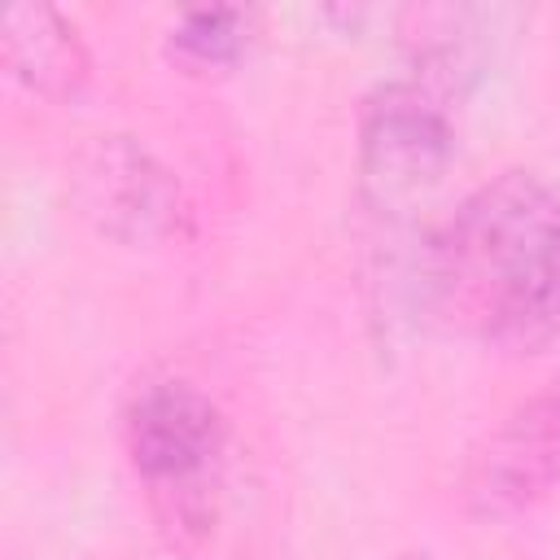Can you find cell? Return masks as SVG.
I'll return each mask as SVG.
<instances>
[{"mask_svg": "<svg viewBox=\"0 0 560 560\" xmlns=\"http://www.w3.org/2000/svg\"><path fill=\"white\" fill-rule=\"evenodd\" d=\"M4 70L44 101H74L92 79V57L79 31L52 4H9L0 18Z\"/></svg>", "mask_w": 560, "mask_h": 560, "instance_id": "8992f818", "label": "cell"}, {"mask_svg": "<svg viewBox=\"0 0 560 560\" xmlns=\"http://www.w3.org/2000/svg\"><path fill=\"white\" fill-rule=\"evenodd\" d=\"M394 560H429L424 551H402V556H394Z\"/></svg>", "mask_w": 560, "mask_h": 560, "instance_id": "ba28073f", "label": "cell"}, {"mask_svg": "<svg viewBox=\"0 0 560 560\" xmlns=\"http://www.w3.org/2000/svg\"><path fill=\"white\" fill-rule=\"evenodd\" d=\"M245 44H249V13L232 4L188 9L166 35V52L188 70H228L241 61Z\"/></svg>", "mask_w": 560, "mask_h": 560, "instance_id": "52a82bcc", "label": "cell"}, {"mask_svg": "<svg viewBox=\"0 0 560 560\" xmlns=\"http://www.w3.org/2000/svg\"><path fill=\"white\" fill-rule=\"evenodd\" d=\"M429 324L503 354L560 341V184L503 171L472 188L420 245Z\"/></svg>", "mask_w": 560, "mask_h": 560, "instance_id": "6da1fadb", "label": "cell"}, {"mask_svg": "<svg viewBox=\"0 0 560 560\" xmlns=\"http://www.w3.org/2000/svg\"><path fill=\"white\" fill-rule=\"evenodd\" d=\"M66 188L79 219L127 249L179 241L192 219L175 171L131 136L83 140L66 162Z\"/></svg>", "mask_w": 560, "mask_h": 560, "instance_id": "277c9868", "label": "cell"}, {"mask_svg": "<svg viewBox=\"0 0 560 560\" xmlns=\"http://www.w3.org/2000/svg\"><path fill=\"white\" fill-rule=\"evenodd\" d=\"M420 74L376 83L359 109V201L385 219L407 223L442 188L455 158V127L446 109V57H424Z\"/></svg>", "mask_w": 560, "mask_h": 560, "instance_id": "3957f363", "label": "cell"}, {"mask_svg": "<svg viewBox=\"0 0 560 560\" xmlns=\"http://www.w3.org/2000/svg\"><path fill=\"white\" fill-rule=\"evenodd\" d=\"M127 459L171 538H201L228 464V420L219 402L184 381L162 376L136 389L122 416Z\"/></svg>", "mask_w": 560, "mask_h": 560, "instance_id": "7a4b0ae2", "label": "cell"}, {"mask_svg": "<svg viewBox=\"0 0 560 560\" xmlns=\"http://www.w3.org/2000/svg\"><path fill=\"white\" fill-rule=\"evenodd\" d=\"M560 486V376L499 420L464 468V503L481 521H503Z\"/></svg>", "mask_w": 560, "mask_h": 560, "instance_id": "5b68a950", "label": "cell"}]
</instances>
